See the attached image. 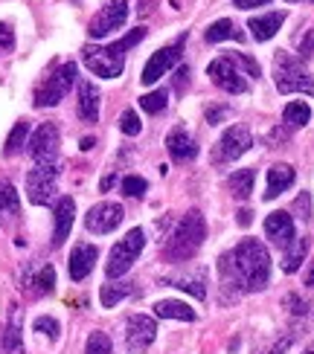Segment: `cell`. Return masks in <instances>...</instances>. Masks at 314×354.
Returning <instances> with one entry per match:
<instances>
[{"label": "cell", "instance_id": "6da1fadb", "mask_svg": "<svg viewBox=\"0 0 314 354\" xmlns=\"http://www.w3.org/2000/svg\"><path fill=\"white\" fill-rule=\"evenodd\" d=\"M218 273L221 290L238 288L245 293H256L271 279V253L259 239H245L218 259Z\"/></svg>", "mask_w": 314, "mask_h": 354}, {"label": "cell", "instance_id": "7a4b0ae2", "mask_svg": "<svg viewBox=\"0 0 314 354\" xmlns=\"http://www.w3.org/2000/svg\"><path fill=\"white\" fill-rule=\"evenodd\" d=\"M143 38H146V29L137 26V29H131L128 35H123V38L114 41V44H105V47H85L82 50L85 67L91 70L94 76H99V79H116V76H123V70H125V53L131 47H137Z\"/></svg>", "mask_w": 314, "mask_h": 354}, {"label": "cell", "instance_id": "3957f363", "mask_svg": "<svg viewBox=\"0 0 314 354\" xmlns=\"http://www.w3.org/2000/svg\"><path fill=\"white\" fill-rule=\"evenodd\" d=\"M204 239H207V221L198 209H192L177 221V227L172 230L166 250H163V259L172 261V264L195 259V253L204 247Z\"/></svg>", "mask_w": 314, "mask_h": 354}, {"label": "cell", "instance_id": "277c9868", "mask_svg": "<svg viewBox=\"0 0 314 354\" xmlns=\"http://www.w3.org/2000/svg\"><path fill=\"white\" fill-rule=\"evenodd\" d=\"M274 82L279 93H306L314 96V79L311 73L303 67L300 58L288 53H277L274 58Z\"/></svg>", "mask_w": 314, "mask_h": 354}, {"label": "cell", "instance_id": "5b68a950", "mask_svg": "<svg viewBox=\"0 0 314 354\" xmlns=\"http://www.w3.org/2000/svg\"><path fill=\"white\" fill-rule=\"evenodd\" d=\"M143 247H146V232H143L140 227H134L131 232H125L123 239H119V241L111 247L108 264H105V276H108V279L125 276V273L131 270V264L140 259Z\"/></svg>", "mask_w": 314, "mask_h": 354}, {"label": "cell", "instance_id": "8992f818", "mask_svg": "<svg viewBox=\"0 0 314 354\" xmlns=\"http://www.w3.org/2000/svg\"><path fill=\"white\" fill-rule=\"evenodd\" d=\"M76 73L79 70H76V64H73V62H67L58 70H53L50 76L35 87V108H53V105H58V102L67 96L73 82H76Z\"/></svg>", "mask_w": 314, "mask_h": 354}, {"label": "cell", "instance_id": "52a82bcc", "mask_svg": "<svg viewBox=\"0 0 314 354\" xmlns=\"http://www.w3.org/2000/svg\"><path fill=\"white\" fill-rule=\"evenodd\" d=\"M207 76L213 79V84L221 87L224 93H247V73L236 62L233 53L216 58V62L207 67Z\"/></svg>", "mask_w": 314, "mask_h": 354}, {"label": "cell", "instance_id": "ba28073f", "mask_svg": "<svg viewBox=\"0 0 314 354\" xmlns=\"http://www.w3.org/2000/svg\"><path fill=\"white\" fill-rule=\"evenodd\" d=\"M250 145H253L250 131L245 125H230L227 131H224V137L213 145V154H209V160H213V166H227V163H233V160H238L242 154H247Z\"/></svg>", "mask_w": 314, "mask_h": 354}, {"label": "cell", "instance_id": "9c48e42d", "mask_svg": "<svg viewBox=\"0 0 314 354\" xmlns=\"http://www.w3.org/2000/svg\"><path fill=\"white\" fill-rule=\"evenodd\" d=\"M58 192V163L55 166H35L26 174V198L35 206H50Z\"/></svg>", "mask_w": 314, "mask_h": 354}, {"label": "cell", "instance_id": "30bf717a", "mask_svg": "<svg viewBox=\"0 0 314 354\" xmlns=\"http://www.w3.org/2000/svg\"><path fill=\"white\" fill-rule=\"evenodd\" d=\"M29 154H33L35 166H55L58 163V145H62V137H58V128L53 122L38 125V131L29 137Z\"/></svg>", "mask_w": 314, "mask_h": 354}, {"label": "cell", "instance_id": "8fae6325", "mask_svg": "<svg viewBox=\"0 0 314 354\" xmlns=\"http://www.w3.org/2000/svg\"><path fill=\"white\" fill-rule=\"evenodd\" d=\"M125 21H128V0H111L108 6H102L91 18V24H87V35L105 38V35L116 32V29H123Z\"/></svg>", "mask_w": 314, "mask_h": 354}, {"label": "cell", "instance_id": "7c38bea8", "mask_svg": "<svg viewBox=\"0 0 314 354\" xmlns=\"http://www.w3.org/2000/svg\"><path fill=\"white\" fill-rule=\"evenodd\" d=\"M184 41L186 35L177 38V44H169V47H163L157 50L152 58H148V64L143 67V84H155L157 79H163L166 73L175 67V64H181V53H184Z\"/></svg>", "mask_w": 314, "mask_h": 354}, {"label": "cell", "instance_id": "4fadbf2b", "mask_svg": "<svg viewBox=\"0 0 314 354\" xmlns=\"http://www.w3.org/2000/svg\"><path fill=\"white\" fill-rule=\"evenodd\" d=\"M123 218H125L123 206L105 201V203L91 206V212L85 215V227L91 232H96V235H108V232H114L119 224H123Z\"/></svg>", "mask_w": 314, "mask_h": 354}, {"label": "cell", "instance_id": "5bb4252c", "mask_svg": "<svg viewBox=\"0 0 314 354\" xmlns=\"http://www.w3.org/2000/svg\"><path fill=\"white\" fill-rule=\"evenodd\" d=\"M157 337V326L152 317L146 314H134L128 322H125V346L131 354H143L148 346L155 343Z\"/></svg>", "mask_w": 314, "mask_h": 354}, {"label": "cell", "instance_id": "9a60e30c", "mask_svg": "<svg viewBox=\"0 0 314 354\" xmlns=\"http://www.w3.org/2000/svg\"><path fill=\"white\" fill-rule=\"evenodd\" d=\"M166 151L175 163H189V160L198 157V142L184 125H175L166 134Z\"/></svg>", "mask_w": 314, "mask_h": 354}, {"label": "cell", "instance_id": "2e32d148", "mask_svg": "<svg viewBox=\"0 0 314 354\" xmlns=\"http://www.w3.org/2000/svg\"><path fill=\"white\" fill-rule=\"evenodd\" d=\"M265 235L271 239L277 247L286 250L297 235H294V218L288 212H271L265 218Z\"/></svg>", "mask_w": 314, "mask_h": 354}, {"label": "cell", "instance_id": "e0dca14e", "mask_svg": "<svg viewBox=\"0 0 314 354\" xmlns=\"http://www.w3.org/2000/svg\"><path fill=\"white\" fill-rule=\"evenodd\" d=\"M96 259H99V250L94 244L82 241V244L73 247V253H70V279L73 282H82L85 276H91Z\"/></svg>", "mask_w": 314, "mask_h": 354}, {"label": "cell", "instance_id": "ac0fdd59", "mask_svg": "<svg viewBox=\"0 0 314 354\" xmlns=\"http://www.w3.org/2000/svg\"><path fill=\"white\" fill-rule=\"evenodd\" d=\"M73 218H76V201L73 198H62L55 201V230H53V247H62L70 235Z\"/></svg>", "mask_w": 314, "mask_h": 354}, {"label": "cell", "instance_id": "d6986e66", "mask_svg": "<svg viewBox=\"0 0 314 354\" xmlns=\"http://www.w3.org/2000/svg\"><path fill=\"white\" fill-rule=\"evenodd\" d=\"M282 24H286V12H268V15H259V18H250L247 29L256 41H271Z\"/></svg>", "mask_w": 314, "mask_h": 354}, {"label": "cell", "instance_id": "ffe728a7", "mask_svg": "<svg viewBox=\"0 0 314 354\" xmlns=\"http://www.w3.org/2000/svg\"><path fill=\"white\" fill-rule=\"evenodd\" d=\"M294 169L288 166V163H277V166H271L268 169V189H265V201H274V198H279L282 192H286L291 183H294Z\"/></svg>", "mask_w": 314, "mask_h": 354}, {"label": "cell", "instance_id": "44dd1931", "mask_svg": "<svg viewBox=\"0 0 314 354\" xmlns=\"http://www.w3.org/2000/svg\"><path fill=\"white\" fill-rule=\"evenodd\" d=\"M99 87L94 82H79V116L85 122H96L99 120Z\"/></svg>", "mask_w": 314, "mask_h": 354}, {"label": "cell", "instance_id": "7402d4cb", "mask_svg": "<svg viewBox=\"0 0 314 354\" xmlns=\"http://www.w3.org/2000/svg\"><path fill=\"white\" fill-rule=\"evenodd\" d=\"M155 317L160 319H181V322H195V308H189L181 299H160L155 305Z\"/></svg>", "mask_w": 314, "mask_h": 354}, {"label": "cell", "instance_id": "603a6c76", "mask_svg": "<svg viewBox=\"0 0 314 354\" xmlns=\"http://www.w3.org/2000/svg\"><path fill=\"white\" fill-rule=\"evenodd\" d=\"M204 38H207L209 44H218V41H245V32H242V29H238V24H233L230 18H221V21H216V24L207 26Z\"/></svg>", "mask_w": 314, "mask_h": 354}, {"label": "cell", "instance_id": "cb8c5ba5", "mask_svg": "<svg viewBox=\"0 0 314 354\" xmlns=\"http://www.w3.org/2000/svg\"><path fill=\"white\" fill-rule=\"evenodd\" d=\"M253 180H256V171L253 169H242V171H236L227 177V189H230V195L236 201H245L250 198V192H253Z\"/></svg>", "mask_w": 314, "mask_h": 354}, {"label": "cell", "instance_id": "d4e9b609", "mask_svg": "<svg viewBox=\"0 0 314 354\" xmlns=\"http://www.w3.org/2000/svg\"><path fill=\"white\" fill-rule=\"evenodd\" d=\"M3 348L6 354H21V308H12V317H9V326L3 331Z\"/></svg>", "mask_w": 314, "mask_h": 354}, {"label": "cell", "instance_id": "484cf974", "mask_svg": "<svg viewBox=\"0 0 314 354\" xmlns=\"http://www.w3.org/2000/svg\"><path fill=\"white\" fill-rule=\"evenodd\" d=\"M308 253V239H294L288 247H286V259H282V270L286 273H294L300 270V264Z\"/></svg>", "mask_w": 314, "mask_h": 354}, {"label": "cell", "instance_id": "4316f807", "mask_svg": "<svg viewBox=\"0 0 314 354\" xmlns=\"http://www.w3.org/2000/svg\"><path fill=\"white\" fill-rule=\"evenodd\" d=\"M282 122H286L288 128H303L311 122V108L306 105V102H288L286 111H282Z\"/></svg>", "mask_w": 314, "mask_h": 354}, {"label": "cell", "instance_id": "83f0119b", "mask_svg": "<svg viewBox=\"0 0 314 354\" xmlns=\"http://www.w3.org/2000/svg\"><path fill=\"white\" fill-rule=\"evenodd\" d=\"M0 215L3 218H18L21 215V203H18V192L12 183L0 180Z\"/></svg>", "mask_w": 314, "mask_h": 354}, {"label": "cell", "instance_id": "f1b7e54d", "mask_svg": "<svg viewBox=\"0 0 314 354\" xmlns=\"http://www.w3.org/2000/svg\"><path fill=\"white\" fill-rule=\"evenodd\" d=\"M131 293H134V288L128 282H105L102 290H99V299H102L105 308H114L119 299L131 297Z\"/></svg>", "mask_w": 314, "mask_h": 354}, {"label": "cell", "instance_id": "f546056e", "mask_svg": "<svg viewBox=\"0 0 314 354\" xmlns=\"http://www.w3.org/2000/svg\"><path fill=\"white\" fill-rule=\"evenodd\" d=\"M26 137H29V122H15V128H12V134H9V140H6V149H3V154L6 157H12V154H18L24 145H26Z\"/></svg>", "mask_w": 314, "mask_h": 354}, {"label": "cell", "instance_id": "4dcf8cb0", "mask_svg": "<svg viewBox=\"0 0 314 354\" xmlns=\"http://www.w3.org/2000/svg\"><path fill=\"white\" fill-rule=\"evenodd\" d=\"M55 288V270L50 268V264H44V268L35 273V279H33V297H44V293H50Z\"/></svg>", "mask_w": 314, "mask_h": 354}, {"label": "cell", "instance_id": "1f68e13d", "mask_svg": "<svg viewBox=\"0 0 314 354\" xmlns=\"http://www.w3.org/2000/svg\"><path fill=\"white\" fill-rule=\"evenodd\" d=\"M85 354H114V346H111V337L105 331H94L87 337V346H85Z\"/></svg>", "mask_w": 314, "mask_h": 354}, {"label": "cell", "instance_id": "d6a6232c", "mask_svg": "<svg viewBox=\"0 0 314 354\" xmlns=\"http://www.w3.org/2000/svg\"><path fill=\"white\" fill-rule=\"evenodd\" d=\"M166 102H169V93L166 91H155V93L140 96V108L146 113H160L163 108H166Z\"/></svg>", "mask_w": 314, "mask_h": 354}, {"label": "cell", "instance_id": "836d02e7", "mask_svg": "<svg viewBox=\"0 0 314 354\" xmlns=\"http://www.w3.org/2000/svg\"><path fill=\"white\" fill-rule=\"evenodd\" d=\"M169 285H172V288H181V290H189L195 299H204V297H207L204 279H172Z\"/></svg>", "mask_w": 314, "mask_h": 354}, {"label": "cell", "instance_id": "e575fe53", "mask_svg": "<svg viewBox=\"0 0 314 354\" xmlns=\"http://www.w3.org/2000/svg\"><path fill=\"white\" fill-rule=\"evenodd\" d=\"M146 192H148V183L137 174H128L123 180V195H128V198H143Z\"/></svg>", "mask_w": 314, "mask_h": 354}, {"label": "cell", "instance_id": "d590c367", "mask_svg": "<svg viewBox=\"0 0 314 354\" xmlns=\"http://www.w3.org/2000/svg\"><path fill=\"white\" fill-rule=\"evenodd\" d=\"M119 128H123V134H128V137H137L140 131H143V125H140V116L134 113V111H125L123 116H119Z\"/></svg>", "mask_w": 314, "mask_h": 354}, {"label": "cell", "instance_id": "8d00e7d4", "mask_svg": "<svg viewBox=\"0 0 314 354\" xmlns=\"http://www.w3.org/2000/svg\"><path fill=\"white\" fill-rule=\"evenodd\" d=\"M33 328L41 331L44 337H50V340H58V322H55L53 317H38V319L33 322Z\"/></svg>", "mask_w": 314, "mask_h": 354}, {"label": "cell", "instance_id": "74e56055", "mask_svg": "<svg viewBox=\"0 0 314 354\" xmlns=\"http://www.w3.org/2000/svg\"><path fill=\"white\" fill-rule=\"evenodd\" d=\"M294 212L300 215L303 221H311V198H308V192H303V195L294 201Z\"/></svg>", "mask_w": 314, "mask_h": 354}, {"label": "cell", "instance_id": "f35d334b", "mask_svg": "<svg viewBox=\"0 0 314 354\" xmlns=\"http://www.w3.org/2000/svg\"><path fill=\"white\" fill-rule=\"evenodd\" d=\"M12 47H15V32H12V26L0 24V53H9Z\"/></svg>", "mask_w": 314, "mask_h": 354}, {"label": "cell", "instance_id": "ab89813d", "mask_svg": "<svg viewBox=\"0 0 314 354\" xmlns=\"http://www.w3.org/2000/svg\"><path fill=\"white\" fill-rule=\"evenodd\" d=\"M291 343H294V337H291V334H288V337H282L279 343H274L271 348H268V354H286V351L291 348Z\"/></svg>", "mask_w": 314, "mask_h": 354}, {"label": "cell", "instance_id": "60d3db41", "mask_svg": "<svg viewBox=\"0 0 314 354\" xmlns=\"http://www.w3.org/2000/svg\"><path fill=\"white\" fill-rule=\"evenodd\" d=\"M224 116H227V108H209V111H207V122H209V125H218Z\"/></svg>", "mask_w": 314, "mask_h": 354}, {"label": "cell", "instance_id": "b9f144b4", "mask_svg": "<svg viewBox=\"0 0 314 354\" xmlns=\"http://www.w3.org/2000/svg\"><path fill=\"white\" fill-rule=\"evenodd\" d=\"M238 9H256V6H268L271 0H233Z\"/></svg>", "mask_w": 314, "mask_h": 354}, {"label": "cell", "instance_id": "7bdbcfd3", "mask_svg": "<svg viewBox=\"0 0 314 354\" xmlns=\"http://www.w3.org/2000/svg\"><path fill=\"white\" fill-rule=\"evenodd\" d=\"M311 50H314V32H308V35H306L303 47H300V55H303V58H308V55H311Z\"/></svg>", "mask_w": 314, "mask_h": 354}, {"label": "cell", "instance_id": "ee69618b", "mask_svg": "<svg viewBox=\"0 0 314 354\" xmlns=\"http://www.w3.org/2000/svg\"><path fill=\"white\" fill-rule=\"evenodd\" d=\"M250 221H253V212H250V209H238V224L247 227Z\"/></svg>", "mask_w": 314, "mask_h": 354}, {"label": "cell", "instance_id": "f6af8a7d", "mask_svg": "<svg viewBox=\"0 0 314 354\" xmlns=\"http://www.w3.org/2000/svg\"><path fill=\"white\" fill-rule=\"evenodd\" d=\"M94 145H96V140H94V137H85V140H82V151H91Z\"/></svg>", "mask_w": 314, "mask_h": 354}, {"label": "cell", "instance_id": "bcb514c9", "mask_svg": "<svg viewBox=\"0 0 314 354\" xmlns=\"http://www.w3.org/2000/svg\"><path fill=\"white\" fill-rule=\"evenodd\" d=\"M114 186V174H108V177H105V180H102V192H108Z\"/></svg>", "mask_w": 314, "mask_h": 354}, {"label": "cell", "instance_id": "7dc6e473", "mask_svg": "<svg viewBox=\"0 0 314 354\" xmlns=\"http://www.w3.org/2000/svg\"><path fill=\"white\" fill-rule=\"evenodd\" d=\"M306 285L314 288V264H311V270H308V276H306Z\"/></svg>", "mask_w": 314, "mask_h": 354}, {"label": "cell", "instance_id": "c3c4849f", "mask_svg": "<svg viewBox=\"0 0 314 354\" xmlns=\"http://www.w3.org/2000/svg\"><path fill=\"white\" fill-rule=\"evenodd\" d=\"M303 354H314V348H308V351H303Z\"/></svg>", "mask_w": 314, "mask_h": 354}, {"label": "cell", "instance_id": "681fc988", "mask_svg": "<svg viewBox=\"0 0 314 354\" xmlns=\"http://www.w3.org/2000/svg\"><path fill=\"white\" fill-rule=\"evenodd\" d=\"M311 3H314V0H311Z\"/></svg>", "mask_w": 314, "mask_h": 354}, {"label": "cell", "instance_id": "f907efd6", "mask_svg": "<svg viewBox=\"0 0 314 354\" xmlns=\"http://www.w3.org/2000/svg\"><path fill=\"white\" fill-rule=\"evenodd\" d=\"M288 3H291V0H288Z\"/></svg>", "mask_w": 314, "mask_h": 354}]
</instances>
